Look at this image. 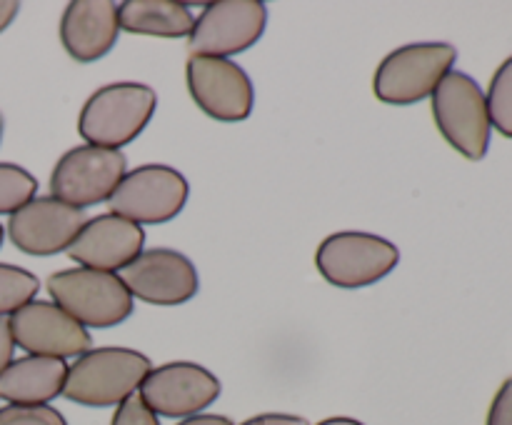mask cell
<instances>
[{
  "mask_svg": "<svg viewBox=\"0 0 512 425\" xmlns=\"http://www.w3.org/2000/svg\"><path fill=\"white\" fill-rule=\"evenodd\" d=\"M153 363L133 348H90L68 365L63 398L85 408H118L125 398L138 393Z\"/></svg>",
  "mask_w": 512,
  "mask_h": 425,
  "instance_id": "6da1fadb",
  "label": "cell"
},
{
  "mask_svg": "<svg viewBox=\"0 0 512 425\" xmlns=\"http://www.w3.org/2000/svg\"><path fill=\"white\" fill-rule=\"evenodd\" d=\"M158 108V95L143 83H110L95 90L78 115V133L88 145L120 150L130 145Z\"/></svg>",
  "mask_w": 512,
  "mask_h": 425,
  "instance_id": "7a4b0ae2",
  "label": "cell"
},
{
  "mask_svg": "<svg viewBox=\"0 0 512 425\" xmlns=\"http://www.w3.org/2000/svg\"><path fill=\"white\" fill-rule=\"evenodd\" d=\"M48 293L83 328H115L133 313V295L118 273L75 265L50 275Z\"/></svg>",
  "mask_w": 512,
  "mask_h": 425,
  "instance_id": "3957f363",
  "label": "cell"
},
{
  "mask_svg": "<svg viewBox=\"0 0 512 425\" xmlns=\"http://www.w3.org/2000/svg\"><path fill=\"white\" fill-rule=\"evenodd\" d=\"M433 118L440 135L468 160H483L490 148L488 103L478 80L463 70H450L435 88Z\"/></svg>",
  "mask_w": 512,
  "mask_h": 425,
  "instance_id": "277c9868",
  "label": "cell"
},
{
  "mask_svg": "<svg viewBox=\"0 0 512 425\" xmlns=\"http://www.w3.org/2000/svg\"><path fill=\"white\" fill-rule=\"evenodd\" d=\"M458 50L450 43H410L380 60L373 78L375 98L385 105H413L430 98L453 70Z\"/></svg>",
  "mask_w": 512,
  "mask_h": 425,
  "instance_id": "5b68a950",
  "label": "cell"
},
{
  "mask_svg": "<svg viewBox=\"0 0 512 425\" xmlns=\"http://www.w3.org/2000/svg\"><path fill=\"white\" fill-rule=\"evenodd\" d=\"M400 263L398 245L363 230H340L328 235L315 250L320 275L335 288L358 290L375 285Z\"/></svg>",
  "mask_w": 512,
  "mask_h": 425,
  "instance_id": "8992f818",
  "label": "cell"
},
{
  "mask_svg": "<svg viewBox=\"0 0 512 425\" xmlns=\"http://www.w3.org/2000/svg\"><path fill=\"white\" fill-rule=\"evenodd\" d=\"M190 185L180 170L163 163L138 165L128 170L108 198L110 213L135 225H163L178 218L188 203Z\"/></svg>",
  "mask_w": 512,
  "mask_h": 425,
  "instance_id": "52a82bcc",
  "label": "cell"
},
{
  "mask_svg": "<svg viewBox=\"0 0 512 425\" xmlns=\"http://www.w3.org/2000/svg\"><path fill=\"white\" fill-rule=\"evenodd\" d=\"M128 173V158L120 150L98 145H75L65 150L50 173V195L73 208L108 203L113 190Z\"/></svg>",
  "mask_w": 512,
  "mask_h": 425,
  "instance_id": "ba28073f",
  "label": "cell"
},
{
  "mask_svg": "<svg viewBox=\"0 0 512 425\" xmlns=\"http://www.w3.org/2000/svg\"><path fill=\"white\" fill-rule=\"evenodd\" d=\"M185 80L190 98L208 118L220 123H240L253 113V80L235 60L190 55L185 63Z\"/></svg>",
  "mask_w": 512,
  "mask_h": 425,
  "instance_id": "9c48e42d",
  "label": "cell"
},
{
  "mask_svg": "<svg viewBox=\"0 0 512 425\" xmlns=\"http://www.w3.org/2000/svg\"><path fill=\"white\" fill-rule=\"evenodd\" d=\"M268 8L260 0H218L205 5L188 35L190 55L230 58L253 48L265 33Z\"/></svg>",
  "mask_w": 512,
  "mask_h": 425,
  "instance_id": "30bf717a",
  "label": "cell"
},
{
  "mask_svg": "<svg viewBox=\"0 0 512 425\" xmlns=\"http://www.w3.org/2000/svg\"><path fill=\"white\" fill-rule=\"evenodd\" d=\"M138 393L158 418L185 420L208 410L220 398V380L203 365L175 360L150 370Z\"/></svg>",
  "mask_w": 512,
  "mask_h": 425,
  "instance_id": "8fae6325",
  "label": "cell"
},
{
  "mask_svg": "<svg viewBox=\"0 0 512 425\" xmlns=\"http://www.w3.org/2000/svg\"><path fill=\"white\" fill-rule=\"evenodd\" d=\"M15 348L43 358H80L93 348L88 328L53 300H30L8 318Z\"/></svg>",
  "mask_w": 512,
  "mask_h": 425,
  "instance_id": "7c38bea8",
  "label": "cell"
},
{
  "mask_svg": "<svg viewBox=\"0 0 512 425\" xmlns=\"http://www.w3.org/2000/svg\"><path fill=\"white\" fill-rule=\"evenodd\" d=\"M88 223L85 210L73 208L53 195H35L30 203L15 210L8 220V238L20 253L48 258L65 253L83 225Z\"/></svg>",
  "mask_w": 512,
  "mask_h": 425,
  "instance_id": "4fadbf2b",
  "label": "cell"
},
{
  "mask_svg": "<svg viewBox=\"0 0 512 425\" xmlns=\"http://www.w3.org/2000/svg\"><path fill=\"white\" fill-rule=\"evenodd\" d=\"M125 290L150 305H183L195 298L200 288L198 268L180 250H143L133 263L118 270Z\"/></svg>",
  "mask_w": 512,
  "mask_h": 425,
  "instance_id": "5bb4252c",
  "label": "cell"
},
{
  "mask_svg": "<svg viewBox=\"0 0 512 425\" xmlns=\"http://www.w3.org/2000/svg\"><path fill=\"white\" fill-rule=\"evenodd\" d=\"M143 245L145 233L140 225L115 213H103L83 225L65 253L80 268L118 273L143 253Z\"/></svg>",
  "mask_w": 512,
  "mask_h": 425,
  "instance_id": "9a60e30c",
  "label": "cell"
},
{
  "mask_svg": "<svg viewBox=\"0 0 512 425\" xmlns=\"http://www.w3.org/2000/svg\"><path fill=\"white\" fill-rule=\"evenodd\" d=\"M120 35L118 5L110 0H73L60 18L65 53L78 63H95L115 48Z\"/></svg>",
  "mask_w": 512,
  "mask_h": 425,
  "instance_id": "2e32d148",
  "label": "cell"
},
{
  "mask_svg": "<svg viewBox=\"0 0 512 425\" xmlns=\"http://www.w3.org/2000/svg\"><path fill=\"white\" fill-rule=\"evenodd\" d=\"M68 363L60 358L23 355L0 375V398L10 405H48L63 395Z\"/></svg>",
  "mask_w": 512,
  "mask_h": 425,
  "instance_id": "e0dca14e",
  "label": "cell"
},
{
  "mask_svg": "<svg viewBox=\"0 0 512 425\" xmlns=\"http://www.w3.org/2000/svg\"><path fill=\"white\" fill-rule=\"evenodd\" d=\"M120 30L155 38H188L195 15L175 0H125L118 5Z\"/></svg>",
  "mask_w": 512,
  "mask_h": 425,
  "instance_id": "ac0fdd59",
  "label": "cell"
},
{
  "mask_svg": "<svg viewBox=\"0 0 512 425\" xmlns=\"http://www.w3.org/2000/svg\"><path fill=\"white\" fill-rule=\"evenodd\" d=\"M40 283L35 273L20 265L0 263V318H10L15 310L35 300Z\"/></svg>",
  "mask_w": 512,
  "mask_h": 425,
  "instance_id": "d6986e66",
  "label": "cell"
},
{
  "mask_svg": "<svg viewBox=\"0 0 512 425\" xmlns=\"http://www.w3.org/2000/svg\"><path fill=\"white\" fill-rule=\"evenodd\" d=\"M490 125L505 138H512V55L495 70L485 93Z\"/></svg>",
  "mask_w": 512,
  "mask_h": 425,
  "instance_id": "ffe728a7",
  "label": "cell"
},
{
  "mask_svg": "<svg viewBox=\"0 0 512 425\" xmlns=\"http://www.w3.org/2000/svg\"><path fill=\"white\" fill-rule=\"evenodd\" d=\"M38 193V180L15 163H0V215H13Z\"/></svg>",
  "mask_w": 512,
  "mask_h": 425,
  "instance_id": "44dd1931",
  "label": "cell"
},
{
  "mask_svg": "<svg viewBox=\"0 0 512 425\" xmlns=\"http://www.w3.org/2000/svg\"><path fill=\"white\" fill-rule=\"evenodd\" d=\"M0 425H68L53 405H5L0 408Z\"/></svg>",
  "mask_w": 512,
  "mask_h": 425,
  "instance_id": "7402d4cb",
  "label": "cell"
},
{
  "mask_svg": "<svg viewBox=\"0 0 512 425\" xmlns=\"http://www.w3.org/2000/svg\"><path fill=\"white\" fill-rule=\"evenodd\" d=\"M110 425H160V418L145 405L140 393H133L115 408Z\"/></svg>",
  "mask_w": 512,
  "mask_h": 425,
  "instance_id": "603a6c76",
  "label": "cell"
},
{
  "mask_svg": "<svg viewBox=\"0 0 512 425\" xmlns=\"http://www.w3.org/2000/svg\"><path fill=\"white\" fill-rule=\"evenodd\" d=\"M485 425H512V378L505 380L495 393Z\"/></svg>",
  "mask_w": 512,
  "mask_h": 425,
  "instance_id": "cb8c5ba5",
  "label": "cell"
},
{
  "mask_svg": "<svg viewBox=\"0 0 512 425\" xmlns=\"http://www.w3.org/2000/svg\"><path fill=\"white\" fill-rule=\"evenodd\" d=\"M15 360V340L10 335L8 318H0V375L5 373L10 363Z\"/></svg>",
  "mask_w": 512,
  "mask_h": 425,
  "instance_id": "d4e9b609",
  "label": "cell"
},
{
  "mask_svg": "<svg viewBox=\"0 0 512 425\" xmlns=\"http://www.w3.org/2000/svg\"><path fill=\"white\" fill-rule=\"evenodd\" d=\"M240 425H310V423L305 418H300V415L263 413V415H255V418H248Z\"/></svg>",
  "mask_w": 512,
  "mask_h": 425,
  "instance_id": "484cf974",
  "label": "cell"
},
{
  "mask_svg": "<svg viewBox=\"0 0 512 425\" xmlns=\"http://www.w3.org/2000/svg\"><path fill=\"white\" fill-rule=\"evenodd\" d=\"M178 425H235L233 420L225 418V415H215V413H200L193 415V418L180 420Z\"/></svg>",
  "mask_w": 512,
  "mask_h": 425,
  "instance_id": "4316f807",
  "label": "cell"
},
{
  "mask_svg": "<svg viewBox=\"0 0 512 425\" xmlns=\"http://www.w3.org/2000/svg\"><path fill=\"white\" fill-rule=\"evenodd\" d=\"M18 10L20 3H15V0H0V33H5V30L10 28V23L15 20Z\"/></svg>",
  "mask_w": 512,
  "mask_h": 425,
  "instance_id": "83f0119b",
  "label": "cell"
},
{
  "mask_svg": "<svg viewBox=\"0 0 512 425\" xmlns=\"http://www.w3.org/2000/svg\"><path fill=\"white\" fill-rule=\"evenodd\" d=\"M315 425H365V423H360V420L355 418H343V415H338V418H325Z\"/></svg>",
  "mask_w": 512,
  "mask_h": 425,
  "instance_id": "f1b7e54d",
  "label": "cell"
},
{
  "mask_svg": "<svg viewBox=\"0 0 512 425\" xmlns=\"http://www.w3.org/2000/svg\"><path fill=\"white\" fill-rule=\"evenodd\" d=\"M3 130H5V120L3 115H0V143H3Z\"/></svg>",
  "mask_w": 512,
  "mask_h": 425,
  "instance_id": "f546056e",
  "label": "cell"
},
{
  "mask_svg": "<svg viewBox=\"0 0 512 425\" xmlns=\"http://www.w3.org/2000/svg\"><path fill=\"white\" fill-rule=\"evenodd\" d=\"M3 238H5V228L0 225V245H3Z\"/></svg>",
  "mask_w": 512,
  "mask_h": 425,
  "instance_id": "4dcf8cb0",
  "label": "cell"
}]
</instances>
